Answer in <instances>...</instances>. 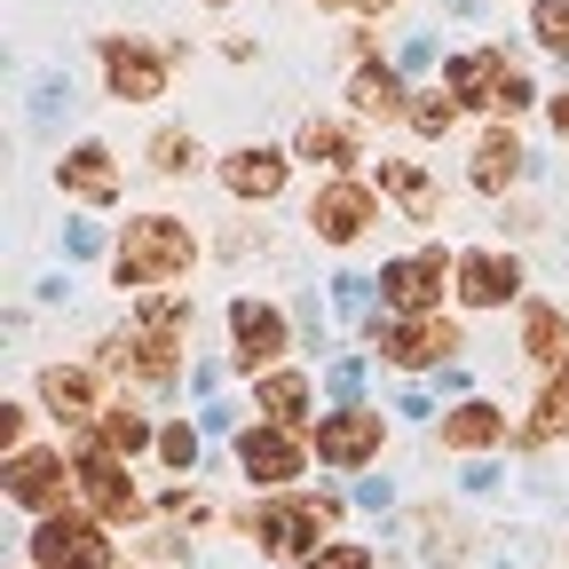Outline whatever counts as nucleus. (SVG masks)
<instances>
[{"instance_id": "nucleus-27", "label": "nucleus", "mask_w": 569, "mask_h": 569, "mask_svg": "<svg viewBox=\"0 0 569 569\" xmlns=\"http://www.w3.org/2000/svg\"><path fill=\"white\" fill-rule=\"evenodd\" d=\"M561 427H569V372H553L546 403H538V436H561Z\"/></svg>"}, {"instance_id": "nucleus-16", "label": "nucleus", "mask_w": 569, "mask_h": 569, "mask_svg": "<svg viewBox=\"0 0 569 569\" xmlns=\"http://www.w3.org/2000/svg\"><path fill=\"white\" fill-rule=\"evenodd\" d=\"M222 174H230L238 198H277V190H284V159H277V151H238Z\"/></svg>"}, {"instance_id": "nucleus-2", "label": "nucleus", "mask_w": 569, "mask_h": 569, "mask_svg": "<svg viewBox=\"0 0 569 569\" xmlns=\"http://www.w3.org/2000/svg\"><path fill=\"white\" fill-rule=\"evenodd\" d=\"M32 561L40 569H103L111 561V538L88 522V515H48L32 530Z\"/></svg>"}, {"instance_id": "nucleus-31", "label": "nucleus", "mask_w": 569, "mask_h": 569, "mask_svg": "<svg viewBox=\"0 0 569 569\" xmlns=\"http://www.w3.org/2000/svg\"><path fill=\"white\" fill-rule=\"evenodd\" d=\"M159 451H167V467H190V459H198V436H190V427H167Z\"/></svg>"}, {"instance_id": "nucleus-11", "label": "nucleus", "mask_w": 569, "mask_h": 569, "mask_svg": "<svg viewBox=\"0 0 569 569\" xmlns=\"http://www.w3.org/2000/svg\"><path fill=\"white\" fill-rule=\"evenodd\" d=\"M238 459H246L253 482H293V475H301V443L284 436V427H246V436H238Z\"/></svg>"}, {"instance_id": "nucleus-28", "label": "nucleus", "mask_w": 569, "mask_h": 569, "mask_svg": "<svg viewBox=\"0 0 569 569\" xmlns=\"http://www.w3.org/2000/svg\"><path fill=\"white\" fill-rule=\"evenodd\" d=\"M190 159H198V142H190V134H174V127L151 142V167H159V174H182Z\"/></svg>"}, {"instance_id": "nucleus-25", "label": "nucleus", "mask_w": 569, "mask_h": 569, "mask_svg": "<svg viewBox=\"0 0 569 569\" xmlns=\"http://www.w3.org/2000/svg\"><path fill=\"white\" fill-rule=\"evenodd\" d=\"M142 443H151V427H142V411H134V403H111V411H103V451L119 459V451H142Z\"/></svg>"}, {"instance_id": "nucleus-19", "label": "nucleus", "mask_w": 569, "mask_h": 569, "mask_svg": "<svg viewBox=\"0 0 569 569\" xmlns=\"http://www.w3.org/2000/svg\"><path fill=\"white\" fill-rule=\"evenodd\" d=\"M348 96H356V111H380V119L411 111V103H403V80H396L388 63H365V71H356V88H348Z\"/></svg>"}, {"instance_id": "nucleus-33", "label": "nucleus", "mask_w": 569, "mask_h": 569, "mask_svg": "<svg viewBox=\"0 0 569 569\" xmlns=\"http://www.w3.org/2000/svg\"><path fill=\"white\" fill-rule=\"evenodd\" d=\"M325 9H348V0H325ZM365 9H388V0H365Z\"/></svg>"}, {"instance_id": "nucleus-10", "label": "nucleus", "mask_w": 569, "mask_h": 569, "mask_svg": "<svg viewBox=\"0 0 569 569\" xmlns=\"http://www.w3.org/2000/svg\"><path fill=\"white\" fill-rule=\"evenodd\" d=\"M380 348L396 356L403 372H419V365H443V356L459 348V332H451L443 317H411V325H388V332H380Z\"/></svg>"}, {"instance_id": "nucleus-4", "label": "nucleus", "mask_w": 569, "mask_h": 569, "mask_svg": "<svg viewBox=\"0 0 569 569\" xmlns=\"http://www.w3.org/2000/svg\"><path fill=\"white\" fill-rule=\"evenodd\" d=\"M325 522H332V498H284V507L253 515V538H261V553L293 561V553H309V546H317V530H325Z\"/></svg>"}, {"instance_id": "nucleus-15", "label": "nucleus", "mask_w": 569, "mask_h": 569, "mask_svg": "<svg viewBox=\"0 0 569 569\" xmlns=\"http://www.w3.org/2000/svg\"><path fill=\"white\" fill-rule=\"evenodd\" d=\"M63 190L88 198V206H111V198H119V174H111V151H103V142H80V151L63 159Z\"/></svg>"}, {"instance_id": "nucleus-26", "label": "nucleus", "mask_w": 569, "mask_h": 569, "mask_svg": "<svg viewBox=\"0 0 569 569\" xmlns=\"http://www.w3.org/2000/svg\"><path fill=\"white\" fill-rule=\"evenodd\" d=\"M530 32H538L546 48H569V0H538V9H530Z\"/></svg>"}, {"instance_id": "nucleus-18", "label": "nucleus", "mask_w": 569, "mask_h": 569, "mask_svg": "<svg viewBox=\"0 0 569 569\" xmlns=\"http://www.w3.org/2000/svg\"><path fill=\"white\" fill-rule=\"evenodd\" d=\"M522 174V142L515 134H482V151H475V190H507Z\"/></svg>"}, {"instance_id": "nucleus-7", "label": "nucleus", "mask_w": 569, "mask_h": 569, "mask_svg": "<svg viewBox=\"0 0 569 569\" xmlns=\"http://www.w3.org/2000/svg\"><path fill=\"white\" fill-rule=\"evenodd\" d=\"M372 451H380V411H332V419H317V459L365 467Z\"/></svg>"}, {"instance_id": "nucleus-3", "label": "nucleus", "mask_w": 569, "mask_h": 569, "mask_svg": "<svg viewBox=\"0 0 569 569\" xmlns=\"http://www.w3.org/2000/svg\"><path fill=\"white\" fill-rule=\"evenodd\" d=\"M451 96H459V103H498V111H522V103H530L522 71H515L507 56H490V48H475V56L451 63Z\"/></svg>"}, {"instance_id": "nucleus-1", "label": "nucleus", "mask_w": 569, "mask_h": 569, "mask_svg": "<svg viewBox=\"0 0 569 569\" xmlns=\"http://www.w3.org/2000/svg\"><path fill=\"white\" fill-rule=\"evenodd\" d=\"M190 253H198L190 222H174V213H142V222H127V238H119V284H167V277L190 269Z\"/></svg>"}, {"instance_id": "nucleus-8", "label": "nucleus", "mask_w": 569, "mask_h": 569, "mask_svg": "<svg viewBox=\"0 0 569 569\" xmlns=\"http://www.w3.org/2000/svg\"><path fill=\"white\" fill-rule=\"evenodd\" d=\"M103 71H111V96H127V103L167 96V56L134 48V40H111V48H103Z\"/></svg>"}, {"instance_id": "nucleus-6", "label": "nucleus", "mask_w": 569, "mask_h": 569, "mask_svg": "<svg viewBox=\"0 0 569 569\" xmlns=\"http://www.w3.org/2000/svg\"><path fill=\"white\" fill-rule=\"evenodd\" d=\"M309 222H317V238L348 246V238H365V222H380V206H372V190H365V182H332V190H317Z\"/></svg>"}, {"instance_id": "nucleus-9", "label": "nucleus", "mask_w": 569, "mask_h": 569, "mask_svg": "<svg viewBox=\"0 0 569 569\" xmlns=\"http://www.w3.org/2000/svg\"><path fill=\"white\" fill-rule=\"evenodd\" d=\"M80 490H88V507H96L103 522H127V515H142V490L127 482V467H119L111 451H88V459H80Z\"/></svg>"}, {"instance_id": "nucleus-23", "label": "nucleus", "mask_w": 569, "mask_h": 569, "mask_svg": "<svg viewBox=\"0 0 569 569\" xmlns=\"http://www.w3.org/2000/svg\"><path fill=\"white\" fill-rule=\"evenodd\" d=\"M522 348L538 356V365H561V356H569V325H561V309H530V325H522Z\"/></svg>"}, {"instance_id": "nucleus-34", "label": "nucleus", "mask_w": 569, "mask_h": 569, "mask_svg": "<svg viewBox=\"0 0 569 569\" xmlns=\"http://www.w3.org/2000/svg\"><path fill=\"white\" fill-rule=\"evenodd\" d=\"M213 9H222V0H213Z\"/></svg>"}, {"instance_id": "nucleus-32", "label": "nucleus", "mask_w": 569, "mask_h": 569, "mask_svg": "<svg viewBox=\"0 0 569 569\" xmlns=\"http://www.w3.org/2000/svg\"><path fill=\"white\" fill-rule=\"evenodd\" d=\"M553 134H569V96H553Z\"/></svg>"}, {"instance_id": "nucleus-5", "label": "nucleus", "mask_w": 569, "mask_h": 569, "mask_svg": "<svg viewBox=\"0 0 569 569\" xmlns=\"http://www.w3.org/2000/svg\"><path fill=\"white\" fill-rule=\"evenodd\" d=\"M380 293H388V309L427 317V309L443 301V253H403V261H388V269H380Z\"/></svg>"}, {"instance_id": "nucleus-12", "label": "nucleus", "mask_w": 569, "mask_h": 569, "mask_svg": "<svg viewBox=\"0 0 569 569\" xmlns=\"http://www.w3.org/2000/svg\"><path fill=\"white\" fill-rule=\"evenodd\" d=\"M522 293V269L515 261H498V253H467L459 261V301L467 309H498V301H515Z\"/></svg>"}, {"instance_id": "nucleus-20", "label": "nucleus", "mask_w": 569, "mask_h": 569, "mask_svg": "<svg viewBox=\"0 0 569 569\" xmlns=\"http://www.w3.org/2000/svg\"><path fill=\"white\" fill-rule=\"evenodd\" d=\"M301 159L356 167V134H348V127H332V119H309V127H301Z\"/></svg>"}, {"instance_id": "nucleus-14", "label": "nucleus", "mask_w": 569, "mask_h": 569, "mask_svg": "<svg viewBox=\"0 0 569 569\" xmlns=\"http://www.w3.org/2000/svg\"><path fill=\"white\" fill-rule=\"evenodd\" d=\"M230 332H238V365H246V372L269 365V356L284 348V317L261 309V301H238V309H230Z\"/></svg>"}, {"instance_id": "nucleus-22", "label": "nucleus", "mask_w": 569, "mask_h": 569, "mask_svg": "<svg viewBox=\"0 0 569 569\" xmlns=\"http://www.w3.org/2000/svg\"><path fill=\"white\" fill-rule=\"evenodd\" d=\"M380 182L411 206V222H427V213H436V190H427V174H419L411 159H380Z\"/></svg>"}, {"instance_id": "nucleus-24", "label": "nucleus", "mask_w": 569, "mask_h": 569, "mask_svg": "<svg viewBox=\"0 0 569 569\" xmlns=\"http://www.w3.org/2000/svg\"><path fill=\"white\" fill-rule=\"evenodd\" d=\"M301 403H309V380H301V372H269V380H261V411H269L277 427H293Z\"/></svg>"}, {"instance_id": "nucleus-17", "label": "nucleus", "mask_w": 569, "mask_h": 569, "mask_svg": "<svg viewBox=\"0 0 569 569\" xmlns=\"http://www.w3.org/2000/svg\"><path fill=\"white\" fill-rule=\"evenodd\" d=\"M498 436H507V419H498L490 403H459V411L443 419V443H451V451H482V443H498Z\"/></svg>"}, {"instance_id": "nucleus-13", "label": "nucleus", "mask_w": 569, "mask_h": 569, "mask_svg": "<svg viewBox=\"0 0 569 569\" xmlns=\"http://www.w3.org/2000/svg\"><path fill=\"white\" fill-rule=\"evenodd\" d=\"M9 498L48 515L56 498H63V459H56V451H17V459H9Z\"/></svg>"}, {"instance_id": "nucleus-29", "label": "nucleus", "mask_w": 569, "mask_h": 569, "mask_svg": "<svg viewBox=\"0 0 569 569\" xmlns=\"http://www.w3.org/2000/svg\"><path fill=\"white\" fill-rule=\"evenodd\" d=\"M451 119H459L451 96H419V103H411V127H419V134H451Z\"/></svg>"}, {"instance_id": "nucleus-30", "label": "nucleus", "mask_w": 569, "mask_h": 569, "mask_svg": "<svg viewBox=\"0 0 569 569\" xmlns=\"http://www.w3.org/2000/svg\"><path fill=\"white\" fill-rule=\"evenodd\" d=\"M309 569H372V546H325Z\"/></svg>"}, {"instance_id": "nucleus-21", "label": "nucleus", "mask_w": 569, "mask_h": 569, "mask_svg": "<svg viewBox=\"0 0 569 569\" xmlns=\"http://www.w3.org/2000/svg\"><path fill=\"white\" fill-rule=\"evenodd\" d=\"M40 396L56 403V419H88V411H96V388H88V372H63V365L40 380Z\"/></svg>"}]
</instances>
